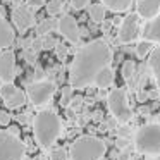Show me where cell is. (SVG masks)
Wrapping results in <instances>:
<instances>
[{"mask_svg": "<svg viewBox=\"0 0 160 160\" xmlns=\"http://www.w3.org/2000/svg\"><path fill=\"white\" fill-rule=\"evenodd\" d=\"M112 59L110 48L107 43L102 40L84 45L79 52L76 53L71 66L69 81L72 88H86L88 84L95 83V78L103 67H108Z\"/></svg>", "mask_w": 160, "mask_h": 160, "instance_id": "cell-1", "label": "cell"}, {"mask_svg": "<svg viewBox=\"0 0 160 160\" xmlns=\"http://www.w3.org/2000/svg\"><path fill=\"white\" fill-rule=\"evenodd\" d=\"M60 131H62V124H60V119L55 112L42 110L35 115L33 132H35L36 143L42 148H50L60 136Z\"/></svg>", "mask_w": 160, "mask_h": 160, "instance_id": "cell-2", "label": "cell"}, {"mask_svg": "<svg viewBox=\"0 0 160 160\" xmlns=\"http://www.w3.org/2000/svg\"><path fill=\"white\" fill-rule=\"evenodd\" d=\"M105 143L95 136H81L71 146V160H100L105 155Z\"/></svg>", "mask_w": 160, "mask_h": 160, "instance_id": "cell-3", "label": "cell"}, {"mask_svg": "<svg viewBox=\"0 0 160 160\" xmlns=\"http://www.w3.org/2000/svg\"><path fill=\"white\" fill-rule=\"evenodd\" d=\"M134 145L136 150L141 153H150V155L160 153V122L143 126L136 132Z\"/></svg>", "mask_w": 160, "mask_h": 160, "instance_id": "cell-4", "label": "cell"}, {"mask_svg": "<svg viewBox=\"0 0 160 160\" xmlns=\"http://www.w3.org/2000/svg\"><path fill=\"white\" fill-rule=\"evenodd\" d=\"M26 146L18 136L0 131V160H22Z\"/></svg>", "mask_w": 160, "mask_h": 160, "instance_id": "cell-5", "label": "cell"}, {"mask_svg": "<svg viewBox=\"0 0 160 160\" xmlns=\"http://www.w3.org/2000/svg\"><path fill=\"white\" fill-rule=\"evenodd\" d=\"M108 108H110L112 115L117 119L119 122H128L131 121L132 112L128 105V97H126L124 90L117 88V90H112L108 95Z\"/></svg>", "mask_w": 160, "mask_h": 160, "instance_id": "cell-6", "label": "cell"}, {"mask_svg": "<svg viewBox=\"0 0 160 160\" xmlns=\"http://www.w3.org/2000/svg\"><path fill=\"white\" fill-rule=\"evenodd\" d=\"M55 93V84L52 81H36L28 84V97L33 105H45Z\"/></svg>", "mask_w": 160, "mask_h": 160, "instance_id": "cell-7", "label": "cell"}, {"mask_svg": "<svg viewBox=\"0 0 160 160\" xmlns=\"http://www.w3.org/2000/svg\"><path fill=\"white\" fill-rule=\"evenodd\" d=\"M0 97H2L4 103L7 105L9 108H19V107H22L24 102H26L24 93L12 83L2 84V88H0Z\"/></svg>", "mask_w": 160, "mask_h": 160, "instance_id": "cell-8", "label": "cell"}, {"mask_svg": "<svg viewBox=\"0 0 160 160\" xmlns=\"http://www.w3.org/2000/svg\"><path fill=\"white\" fill-rule=\"evenodd\" d=\"M59 31L62 33V36L66 40H69L71 43H78L79 42V28H78V22L72 16L66 14L59 19V24H57Z\"/></svg>", "mask_w": 160, "mask_h": 160, "instance_id": "cell-9", "label": "cell"}, {"mask_svg": "<svg viewBox=\"0 0 160 160\" xmlns=\"http://www.w3.org/2000/svg\"><path fill=\"white\" fill-rule=\"evenodd\" d=\"M138 14H129L122 21V26L119 29V40L122 43H131L138 38Z\"/></svg>", "mask_w": 160, "mask_h": 160, "instance_id": "cell-10", "label": "cell"}, {"mask_svg": "<svg viewBox=\"0 0 160 160\" xmlns=\"http://www.w3.org/2000/svg\"><path fill=\"white\" fill-rule=\"evenodd\" d=\"M16 78V55L14 52L0 53V79L2 83H12Z\"/></svg>", "mask_w": 160, "mask_h": 160, "instance_id": "cell-11", "label": "cell"}, {"mask_svg": "<svg viewBox=\"0 0 160 160\" xmlns=\"http://www.w3.org/2000/svg\"><path fill=\"white\" fill-rule=\"evenodd\" d=\"M12 19H14L16 26H18L21 31H24V29L31 28V26L35 24V14H33L28 7H24V5H18V7L12 11Z\"/></svg>", "mask_w": 160, "mask_h": 160, "instance_id": "cell-12", "label": "cell"}, {"mask_svg": "<svg viewBox=\"0 0 160 160\" xmlns=\"http://www.w3.org/2000/svg\"><path fill=\"white\" fill-rule=\"evenodd\" d=\"M160 11V0H139L138 2V16L143 19H155Z\"/></svg>", "mask_w": 160, "mask_h": 160, "instance_id": "cell-13", "label": "cell"}, {"mask_svg": "<svg viewBox=\"0 0 160 160\" xmlns=\"http://www.w3.org/2000/svg\"><path fill=\"white\" fill-rule=\"evenodd\" d=\"M12 42H14V31L9 26V22L0 16V50L11 47Z\"/></svg>", "mask_w": 160, "mask_h": 160, "instance_id": "cell-14", "label": "cell"}, {"mask_svg": "<svg viewBox=\"0 0 160 160\" xmlns=\"http://www.w3.org/2000/svg\"><path fill=\"white\" fill-rule=\"evenodd\" d=\"M57 45H59V43L55 42V38L47 35V36H38V38L33 40L31 48L35 50V52H40V50H52V48H55Z\"/></svg>", "mask_w": 160, "mask_h": 160, "instance_id": "cell-15", "label": "cell"}, {"mask_svg": "<svg viewBox=\"0 0 160 160\" xmlns=\"http://www.w3.org/2000/svg\"><path fill=\"white\" fill-rule=\"evenodd\" d=\"M112 81H114V72H112L110 67H103V69L97 74V78H95V84H97L98 88L110 86Z\"/></svg>", "mask_w": 160, "mask_h": 160, "instance_id": "cell-16", "label": "cell"}, {"mask_svg": "<svg viewBox=\"0 0 160 160\" xmlns=\"http://www.w3.org/2000/svg\"><path fill=\"white\" fill-rule=\"evenodd\" d=\"M150 67H152V71H153L157 86L160 88V47L153 50L152 55H150Z\"/></svg>", "mask_w": 160, "mask_h": 160, "instance_id": "cell-17", "label": "cell"}, {"mask_svg": "<svg viewBox=\"0 0 160 160\" xmlns=\"http://www.w3.org/2000/svg\"><path fill=\"white\" fill-rule=\"evenodd\" d=\"M146 36L152 42H160V14L150 22L148 29H146Z\"/></svg>", "mask_w": 160, "mask_h": 160, "instance_id": "cell-18", "label": "cell"}, {"mask_svg": "<svg viewBox=\"0 0 160 160\" xmlns=\"http://www.w3.org/2000/svg\"><path fill=\"white\" fill-rule=\"evenodd\" d=\"M102 2H103V5H105V7H108L110 11L122 12V11H126V9L131 5L132 0H102Z\"/></svg>", "mask_w": 160, "mask_h": 160, "instance_id": "cell-19", "label": "cell"}, {"mask_svg": "<svg viewBox=\"0 0 160 160\" xmlns=\"http://www.w3.org/2000/svg\"><path fill=\"white\" fill-rule=\"evenodd\" d=\"M57 24H59V22H55V19H43V21L36 26V33H38L40 36H47L52 29H55Z\"/></svg>", "mask_w": 160, "mask_h": 160, "instance_id": "cell-20", "label": "cell"}, {"mask_svg": "<svg viewBox=\"0 0 160 160\" xmlns=\"http://www.w3.org/2000/svg\"><path fill=\"white\" fill-rule=\"evenodd\" d=\"M90 18L93 19L95 22H102L105 18V5L102 4H93L90 7Z\"/></svg>", "mask_w": 160, "mask_h": 160, "instance_id": "cell-21", "label": "cell"}, {"mask_svg": "<svg viewBox=\"0 0 160 160\" xmlns=\"http://www.w3.org/2000/svg\"><path fill=\"white\" fill-rule=\"evenodd\" d=\"M62 9V0H48V4H47V12L50 16H55L60 12Z\"/></svg>", "mask_w": 160, "mask_h": 160, "instance_id": "cell-22", "label": "cell"}, {"mask_svg": "<svg viewBox=\"0 0 160 160\" xmlns=\"http://www.w3.org/2000/svg\"><path fill=\"white\" fill-rule=\"evenodd\" d=\"M150 48H152V43L150 42H141V43H138V47H136V53H138L139 57H145L146 53L150 52Z\"/></svg>", "mask_w": 160, "mask_h": 160, "instance_id": "cell-23", "label": "cell"}, {"mask_svg": "<svg viewBox=\"0 0 160 160\" xmlns=\"http://www.w3.org/2000/svg\"><path fill=\"white\" fill-rule=\"evenodd\" d=\"M50 160H67V152L64 148H55L50 153Z\"/></svg>", "mask_w": 160, "mask_h": 160, "instance_id": "cell-24", "label": "cell"}, {"mask_svg": "<svg viewBox=\"0 0 160 160\" xmlns=\"http://www.w3.org/2000/svg\"><path fill=\"white\" fill-rule=\"evenodd\" d=\"M11 124V114L7 110H0V126H9Z\"/></svg>", "mask_w": 160, "mask_h": 160, "instance_id": "cell-25", "label": "cell"}, {"mask_svg": "<svg viewBox=\"0 0 160 160\" xmlns=\"http://www.w3.org/2000/svg\"><path fill=\"white\" fill-rule=\"evenodd\" d=\"M55 53H57V57H59L60 60H64V59H66V55H67V47L59 43V45L55 47Z\"/></svg>", "mask_w": 160, "mask_h": 160, "instance_id": "cell-26", "label": "cell"}, {"mask_svg": "<svg viewBox=\"0 0 160 160\" xmlns=\"http://www.w3.org/2000/svg\"><path fill=\"white\" fill-rule=\"evenodd\" d=\"M22 57H24V60H26V62L33 64V62L36 60V52H35V50H24Z\"/></svg>", "mask_w": 160, "mask_h": 160, "instance_id": "cell-27", "label": "cell"}, {"mask_svg": "<svg viewBox=\"0 0 160 160\" xmlns=\"http://www.w3.org/2000/svg\"><path fill=\"white\" fill-rule=\"evenodd\" d=\"M71 93H72V91H71V88H69V86L64 88V90H62V98H60V103H62V105H67V103H69V100H71Z\"/></svg>", "mask_w": 160, "mask_h": 160, "instance_id": "cell-28", "label": "cell"}, {"mask_svg": "<svg viewBox=\"0 0 160 160\" xmlns=\"http://www.w3.org/2000/svg\"><path fill=\"white\" fill-rule=\"evenodd\" d=\"M90 4V0H71V5H72V9H84L86 5Z\"/></svg>", "mask_w": 160, "mask_h": 160, "instance_id": "cell-29", "label": "cell"}, {"mask_svg": "<svg viewBox=\"0 0 160 160\" xmlns=\"http://www.w3.org/2000/svg\"><path fill=\"white\" fill-rule=\"evenodd\" d=\"M43 4H45V0H28V7L31 9H40Z\"/></svg>", "mask_w": 160, "mask_h": 160, "instance_id": "cell-30", "label": "cell"}, {"mask_svg": "<svg viewBox=\"0 0 160 160\" xmlns=\"http://www.w3.org/2000/svg\"><path fill=\"white\" fill-rule=\"evenodd\" d=\"M131 71H132V64L131 62H126L124 64V71H122V72H124V78H129Z\"/></svg>", "mask_w": 160, "mask_h": 160, "instance_id": "cell-31", "label": "cell"}, {"mask_svg": "<svg viewBox=\"0 0 160 160\" xmlns=\"http://www.w3.org/2000/svg\"><path fill=\"white\" fill-rule=\"evenodd\" d=\"M18 119H19V122H26V121H28V117H26V114H21Z\"/></svg>", "mask_w": 160, "mask_h": 160, "instance_id": "cell-32", "label": "cell"}, {"mask_svg": "<svg viewBox=\"0 0 160 160\" xmlns=\"http://www.w3.org/2000/svg\"><path fill=\"white\" fill-rule=\"evenodd\" d=\"M11 2H14V4H19V2H21V0H11Z\"/></svg>", "mask_w": 160, "mask_h": 160, "instance_id": "cell-33", "label": "cell"}, {"mask_svg": "<svg viewBox=\"0 0 160 160\" xmlns=\"http://www.w3.org/2000/svg\"><path fill=\"white\" fill-rule=\"evenodd\" d=\"M2 84H4V83H2V79H0V88H2Z\"/></svg>", "mask_w": 160, "mask_h": 160, "instance_id": "cell-34", "label": "cell"}]
</instances>
